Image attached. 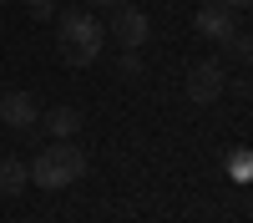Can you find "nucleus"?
<instances>
[{
	"label": "nucleus",
	"instance_id": "nucleus-11",
	"mask_svg": "<svg viewBox=\"0 0 253 223\" xmlns=\"http://www.w3.org/2000/svg\"><path fill=\"white\" fill-rule=\"evenodd\" d=\"M142 71H147L142 51H122V76H142Z\"/></svg>",
	"mask_w": 253,
	"mask_h": 223
},
{
	"label": "nucleus",
	"instance_id": "nucleus-1",
	"mask_svg": "<svg viewBox=\"0 0 253 223\" xmlns=\"http://www.w3.org/2000/svg\"><path fill=\"white\" fill-rule=\"evenodd\" d=\"M31 168V182L36 188H46V193H61V188H71V182H81V173H86V152L76 147V142H46V147L36 152V162H26Z\"/></svg>",
	"mask_w": 253,
	"mask_h": 223
},
{
	"label": "nucleus",
	"instance_id": "nucleus-5",
	"mask_svg": "<svg viewBox=\"0 0 253 223\" xmlns=\"http://www.w3.org/2000/svg\"><path fill=\"white\" fill-rule=\"evenodd\" d=\"M36 117H41V107H36V91H26V87L0 91V122H5L10 132H31V127H36Z\"/></svg>",
	"mask_w": 253,
	"mask_h": 223
},
{
	"label": "nucleus",
	"instance_id": "nucleus-15",
	"mask_svg": "<svg viewBox=\"0 0 253 223\" xmlns=\"http://www.w3.org/2000/svg\"><path fill=\"white\" fill-rule=\"evenodd\" d=\"M0 5H5V0H0Z\"/></svg>",
	"mask_w": 253,
	"mask_h": 223
},
{
	"label": "nucleus",
	"instance_id": "nucleus-3",
	"mask_svg": "<svg viewBox=\"0 0 253 223\" xmlns=\"http://www.w3.org/2000/svg\"><path fill=\"white\" fill-rule=\"evenodd\" d=\"M187 101H198V107H208V101H218L228 91V76H223V61H193L187 66V81H182Z\"/></svg>",
	"mask_w": 253,
	"mask_h": 223
},
{
	"label": "nucleus",
	"instance_id": "nucleus-13",
	"mask_svg": "<svg viewBox=\"0 0 253 223\" xmlns=\"http://www.w3.org/2000/svg\"><path fill=\"white\" fill-rule=\"evenodd\" d=\"M198 5H223V10H233V15H243L253 0H198Z\"/></svg>",
	"mask_w": 253,
	"mask_h": 223
},
{
	"label": "nucleus",
	"instance_id": "nucleus-6",
	"mask_svg": "<svg viewBox=\"0 0 253 223\" xmlns=\"http://www.w3.org/2000/svg\"><path fill=\"white\" fill-rule=\"evenodd\" d=\"M193 31H198L203 41H213V46H223V41L238 31V15H233V10H223V5H198Z\"/></svg>",
	"mask_w": 253,
	"mask_h": 223
},
{
	"label": "nucleus",
	"instance_id": "nucleus-2",
	"mask_svg": "<svg viewBox=\"0 0 253 223\" xmlns=\"http://www.w3.org/2000/svg\"><path fill=\"white\" fill-rule=\"evenodd\" d=\"M56 56H61V66H91V61L101 56V20L91 10H66L61 15V31H56Z\"/></svg>",
	"mask_w": 253,
	"mask_h": 223
},
{
	"label": "nucleus",
	"instance_id": "nucleus-8",
	"mask_svg": "<svg viewBox=\"0 0 253 223\" xmlns=\"http://www.w3.org/2000/svg\"><path fill=\"white\" fill-rule=\"evenodd\" d=\"M31 188V168L20 157H0V198H20Z\"/></svg>",
	"mask_w": 253,
	"mask_h": 223
},
{
	"label": "nucleus",
	"instance_id": "nucleus-12",
	"mask_svg": "<svg viewBox=\"0 0 253 223\" xmlns=\"http://www.w3.org/2000/svg\"><path fill=\"white\" fill-rule=\"evenodd\" d=\"M20 5H26L36 20H51V15H56V0H20Z\"/></svg>",
	"mask_w": 253,
	"mask_h": 223
},
{
	"label": "nucleus",
	"instance_id": "nucleus-7",
	"mask_svg": "<svg viewBox=\"0 0 253 223\" xmlns=\"http://www.w3.org/2000/svg\"><path fill=\"white\" fill-rule=\"evenodd\" d=\"M41 132H51V142H66L71 132H81V112L76 107H51L46 117H36Z\"/></svg>",
	"mask_w": 253,
	"mask_h": 223
},
{
	"label": "nucleus",
	"instance_id": "nucleus-9",
	"mask_svg": "<svg viewBox=\"0 0 253 223\" xmlns=\"http://www.w3.org/2000/svg\"><path fill=\"white\" fill-rule=\"evenodd\" d=\"M223 46H228V56H233V61H248V56H253V41H248V31H233V36L223 41Z\"/></svg>",
	"mask_w": 253,
	"mask_h": 223
},
{
	"label": "nucleus",
	"instance_id": "nucleus-14",
	"mask_svg": "<svg viewBox=\"0 0 253 223\" xmlns=\"http://www.w3.org/2000/svg\"><path fill=\"white\" fill-rule=\"evenodd\" d=\"M86 10H112V5H122V0H81Z\"/></svg>",
	"mask_w": 253,
	"mask_h": 223
},
{
	"label": "nucleus",
	"instance_id": "nucleus-10",
	"mask_svg": "<svg viewBox=\"0 0 253 223\" xmlns=\"http://www.w3.org/2000/svg\"><path fill=\"white\" fill-rule=\"evenodd\" d=\"M248 168H253V157L238 147L233 157H228V178H233V182H248Z\"/></svg>",
	"mask_w": 253,
	"mask_h": 223
},
{
	"label": "nucleus",
	"instance_id": "nucleus-4",
	"mask_svg": "<svg viewBox=\"0 0 253 223\" xmlns=\"http://www.w3.org/2000/svg\"><path fill=\"white\" fill-rule=\"evenodd\" d=\"M152 36V20H147V10H137V5H112V41L122 51H142V41Z\"/></svg>",
	"mask_w": 253,
	"mask_h": 223
}]
</instances>
